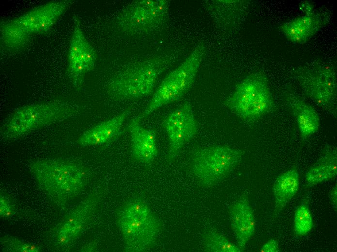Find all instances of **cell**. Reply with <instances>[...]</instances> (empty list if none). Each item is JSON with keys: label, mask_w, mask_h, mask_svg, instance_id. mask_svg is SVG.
Wrapping results in <instances>:
<instances>
[{"label": "cell", "mask_w": 337, "mask_h": 252, "mask_svg": "<svg viewBox=\"0 0 337 252\" xmlns=\"http://www.w3.org/2000/svg\"><path fill=\"white\" fill-rule=\"evenodd\" d=\"M118 216V224L127 251H143L155 241L160 225L151 212L142 216H132L119 212Z\"/></svg>", "instance_id": "obj_8"}, {"label": "cell", "mask_w": 337, "mask_h": 252, "mask_svg": "<svg viewBox=\"0 0 337 252\" xmlns=\"http://www.w3.org/2000/svg\"><path fill=\"white\" fill-rule=\"evenodd\" d=\"M330 200L334 211L337 209V185L334 186L330 192Z\"/></svg>", "instance_id": "obj_29"}, {"label": "cell", "mask_w": 337, "mask_h": 252, "mask_svg": "<svg viewBox=\"0 0 337 252\" xmlns=\"http://www.w3.org/2000/svg\"><path fill=\"white\" fill-rule=\"evenodd\" d=\"M141 121L137 116L132 118L128 125L132 154L136 160L149 164L154 159L158 153L156 132L154 129H147L142 127Z\"/></svg>", "instance_id": "obj_10"}, {"label": "cell", "mask_w": 337, "mask_h": 252, "mask_svg": "<svg viewBox=\"0 0 337 252\" xmlns=\"http://www.w3.org/2000/svg\"><path fill=\"white\" fill-rule=\"evenodd\" d=\"M30 33L11 20L0 22L1 40L5 47L11 50H16L24 46Z\"/></svg>", "instance_id": "obj_17"}, {"label": "cell", "mask_w": 337, "mask_h": 252, "mask_svg": "<svg viewBox=\"0 0 337 252\" xmlns=\"http://www.w3.org/2000/svg\"><path fill=\"white\" fill-rule=\"evenodd\" d=\"M241 150L226 146L195 150L192 154V171L202 185L210 186L227 176L241 161Z\"/></svg>", "instance_id": "obj_6"}, {"label": "cell", "mask_w": 337, "mask_h": 252, "mask_svg": "<svg viewBox=\"0 0 337 252\" xmlns=\"http://www.w3.org/2000/svg\"><path fill=\"white\" fill-rule=\"evenodd\" d=\"M260 252H278L280 251L278 241L274 239H271L265 243L260 249Z\"/></svg>", "instance_id": "obj_26"}, {"label": "cell", "mask_w": 337, "mask_h": 252, "mask_svg": "<svg viewBox=\"0 0 337 252\" xmlns=\"http://www.w3.org/2000/svg\"><path fill=\"white\" fill-rule=\"evenodd\" d=\"M89 71L86 65L81 62L68 66V74L74 86L80 89L83 83L85 74Z\"/></svg>", "instance_id": "obj_23"}, {"label": "cell", "mask_w": 337, "mask_h": 252, "mask_svg": "<svg viewBox=\"0 0 337 252\" xmlns=\"http://www.w3.org/2000/svg\"><path fill=\"white\" fill-rule=\"evenodd\" d=\"M74 29L72 37L69 52L78 56L82 51L87 41L85 39L80 27V19L76 15L74 16Z\"/></svg>", "instance_id": "obj_22"}, {"label": "cell", "mask_w": 337, "mask_h": 252, "mask_svg": "<svg viewBox=\"0 0 337 252\" xmlns=\"http://www.w3.org/2000/svg\"><path fill=\"white\" fill-rule=\"evenodd\" d=\"M285 100L296 119L303 139L316 133L320 125L319 116L315 110L306 103L292 90H287Z\"/></svg>", "instance_id": "obj_12"}, {"label": "cell", "mask_w": 337, "mask_h": 252, "mask_svg": "<svg viewBox=\"0 0 337 252\" xmlns=\"http://www.w3.org/2000/svg\"><path fill=\"white\" fill-rule=\"evenodd\" d=\"M307 38H306L305 36L300 34H298L297 35L292 38L290 40L292 41L294 43H303L305 42L307 40Z\"/></svg>", "instance_id": "obj_30"}, {"label": "cell", "mask_w": 337, "mask_h": 252, "mask_svg": "<svg viewBox=\"0 0 337 252\" xmlns=\"http://www.w3.org/2000/svg\"><path fill=\"white\" fill-rule=\"evenodd\" d=\"M84 63L87 67L89 71L92 70L96 60V53L94 48L87 41L84 48Z\"/></svg>", "instance_id": "obj_25"}, {"label": "cell", "mask_w": 337, "mask_h": 252, "mask_svg": "<svg viewBox=\"0 0 337 252\" xmlns=\"http://www.w3.org/2000/svg\"><path fill=\"white\" fill-rule=\"evenodd\" d=\"M240 118L254 121L268 113L273 107L267 79L261 73L251 74L239 83L224 102Z\"/></svg>", "instance_id": "obj_4"}, {"label": "cell", "mask_w": 337, "mask_h": 252, "mask_svg": "<svg viewBox=\"0 0 337 252\" xmlns=\"http://www.w3.org/2000/svg\"><path fill=\"white\" fill-rule=\"evenodd\" d=\"M57 2V1L49 2L11 20L30 33L31 30L41 21L45 15L56 4Z\"/></svg>", "instance_id": "obj_19"}, {"label": "cell", "mask_w": 337, "mask_h": 252, "mask_svg": "<svg viewBox=\"0 0 337 252\" xmlns=\"http://www.w3.org/2000/svg\"><path fill=\"white\" fill-rule=\"evenodd\" d=\"M12 206L9 201L4 197L0 198V215L6 217L11 215Z\"/></svg>", "instance_id": "obj_27"}, {"label": "cell", "mask_w": 337, "mask_h": 252, "mask_svg": "<svg viewBox=\"0 0 337 252\" xmlns=\"http://www.w3.org/2000/svg\"><path fill=\"white\" fill-rule=\"evenodd\" d=\"M294 76L303 91L316 104L336 117L337 80L335 70L327 65L301 68Z\"/></svg>", "instance_id": "obj_7"}, {"label": "cell", "mask_w": 337, "mask_h": 252, "mask_svg": "<svg viewBox=\"0 0 337 252\" xmlns=\"http://www.w3.org/2000/svg\"><path fill=\"white\" fill-rule=\"evenodd\" d=\"M30 168L40 187L60 200L75 194L86 181V172L81 167L63 161H36Z\"/></svg>", "instance_id": "obj_3"}, {"label": "cell", "mask_w": 337, "mask_h": 252, "mask_svg": "<svg viewBox=\"0 0 337 252\" xmlns=\"http://www.w3.org/2000/svg\"><path fill=\"white\" fill-rule=\"evenodd\" d=\"M206 251L211 252H241L242 250L217 231L211 230L203 237Z\"/></svg>", "instance_id": "obj_18"}, {"label": "cell", "mask_w": 337, "mask_h": 252, "mask_svg": "<svg viewBox=\"0 0 337 252\" xmlns=\"http://www.w3.org/2000/svg\"><path fill=\"white\" fill-rule=\"evenodd\" d=\"M203 43H199L184 62L163 80L144 111L142 120L158 108L180 100L192 87L205 54Z\"/></svg>", "instance_id": "obj_2"}, {"label": "cell", "mask_w": 337, "mask_h": 252, "mask_svg": "<svg viewBox=\"0 0 337 252\" xmlns=\"http://www.w3.org/2000/svg\"><path fill=\"white\" fill-rule=\"evenodd\" d=\"M302 7H303L304 11L306 13V15L311 14V6L308 3H307L306 5H304Z\"/></svg>", "instance_id": "obj_31"}, {"label": "cell", "mask_w": 337, "mask_h": 252, "mask_svg": "<svg viewBox=\"0 0 337 252\" xmlns=\"http://www.w3.org/2000/svg\"><path fill=\"white\" fill-rule=\"evenodd\" d=\"M313 227V219L309 207L306 205H301L297 208L295 212V234L299 236L306 235L311 230Z\"/></svg>", "instance_id": "obj_21"}, {"label": "cell", "mask_w": 337, "mask_h": 252, "mask_svg": "<svg viewBox=\"0 0 337 252\" xmlns=\"http://www.w3.org/2000/svg\"><path fill=\"white\" fill-rule=\"evenodd\" d=\"M299 188V175L296 167L280 174L273 186L275 201V214L282 211L287 203L297 193Z\"/></svg>", "instance_id": "obj_16"}, {"label": "cell", "mask_w": 337, "mask_h": 252, "mask_svg": "<svg viewBox=\"0 0 337 252\" xmlns=\"http://www.w3.org/2000/svg\"><path fill=\"white\" fill-rule=\"evenodd\" d=\"M337 174V148L328 146L319 159L307 170L305 178L308 185L312 186L332 179Z\"/></svg>", "instance_id": "obj_15"}, {"label": "cell", "mask_w": 337, "mask_h": 252, "mask_svg": "<svg viewBox=\"0 0 337 252\" xmlns=\"http://www.w3.org/2000/svg\"><path fill=\"white\" fill-rule=\"evenodd\" d=\"M131 111L129 107L117 116L85 132L79 138V143L87 146L100 145L111 141L121 133L123 124Z\"/></svg>", "instance_id": "obj_13"}, {"label": "cell", "mask_w": 337, "mask_h": 252, "mask_svg": "<svg viewBox=\"0 0 337 252\" xmlns=\"http://www.w3.org/2000/svg\"><path fill=\"white\" fill-rule=\"evenodd\" d=\"M73 2V1L70 0L57 1L56 4L48 11L41 21L31 30L30 33L47 32Z\"/></svg>", "instance_id": "obj_20"}, {"label": "cell", "mask_w": 337, "mask_h": 252, "mask_svg": "<svg viewBox=\"0 0 337 252\" xmlns=\"http://www.w3.org/2000/svg\"><path fill=\"white\" fill-rule=\"evenodd\" d=\"M162 126L166 131L169 148L168 158L173 160L184 144L193 138L197 133L198 125L191 104L184 102L171 111L164 119Z\"/></svg>", "instance_id": "obj_9"}, {"label": "cell", "mask_w": 337, "mask_h": 252, "mask_svg": "<svg viewBox=\"0 0 337 252\" xmlns=\"http://www.w3.org/2000/svg\"><path fill=\"white\" fill-rule=\"evenodd\" d=\"M282 29L286 37L290 40L299 34L296 28L291 22L284 24L282 26Z\"/></svg>", "instance_id": "obj_28"}, {"label": "cell", "mask_w": 337, "mask_h": 252, "mask_svg": "<svg viewBox=\"0 0 337 252\" xmlns=\"http://www.w3.org/2000/svg\"><path fill=\"white\" fill-rule=\"evenodd\" d=\"M119 212L132 216H142L151 211L143 200L137 198L130 201Z\"/></svg>", "instance_id": "obj_24"}, {"label": "cell", "mask_w": 337, "mask_h": 252, "mask_svg": "<svg viewBox=\"0 0 337 252\" xmlns=\"http://www.w3.org/2000/svg\"><path fill=\"white\" fill-rule=\"evenodd\" d=\"M118 22L121 29L130 33L147 32L161 24L135 1L121 12Z\"/></svg>", "instance_id": "obj_14"}, {"label": "cell", "mask_w": 337, "mask_h": 252, "mask_svg": "<svg viewBox=\"0 0 337 252\" xmlns=\"http://www.w3.org/2000/svg\"><path fill=\"white\" fill-rule=\"evenodd\" d=\"M168 62L153 58L131 65L113 78L108 91L118 99H134L149 94Z\"/></svg>", "instance_id": "obj_5"}, {"label": "cell", "mask_w": 337, "mask_h": 252, "mask_svg": "<svg viewBox=\"0 0 337 252\" xmlns=\"http://www.w3.org/2000/svg\"><path fill=\"white\" fill-rule=\"evenodd\" d=\"M230 215L237 245L243 250L255 230L253 210L246 196H242L233 205Z\"/></svg>", "instance_id": "obj_11"}, {"label": "cell", "mask_w": 337, "mask_h": 252, "mask_svg": "<svg viewBox=\"0 0 337 252\" xmlns=\"http://www.w3.org/2000/svg\"><path fill=\"white\" fill-rule=\"evenodd\" d=\"M77 107L63 100L25 106L14 111L3 122L0 137L12 140L75 115Z\"/></svg>", "instance_id": "obj_1"}]
</instances>
